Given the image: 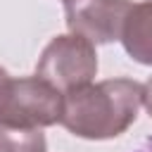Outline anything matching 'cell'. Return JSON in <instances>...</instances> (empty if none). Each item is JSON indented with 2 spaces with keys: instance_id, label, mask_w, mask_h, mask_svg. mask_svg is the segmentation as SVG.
<instances>
[{
  "instance_id": "cell-8",
  "label": "cell",
  "mask_w": 152,
  "mask_h": 152,
  "mask_svg": "<svg viewBox=\"0 0 152 152\" xmlns=\"http://www.w3.org/2000/svg\"><path fill=\"white\" fill-rule=\"evenodd\" d=\"M138 152H152V138H150V140H147V145H145L142 150H138Z\"/></svg>"
},
{
  "instance_id": "cell-6",
  "label": "cell",
  "mask_w": 152,
  "mask_h": 152,
  "mask_svg": "<svg viewBox=\"0 0 152 152\" xmlns=\"http://www.w3.org/2000/svg\"><path fill=\"white\" fill-rule=\"evenodd\" d=\"M0 152H48L40 128H14L0 124Z\"/></svg>"
},
{
  "instance_id": "cell-9",
  "label": "cell",
  "mask_w": 152,
  "mask_h": 152,
  "mask_svg": "<svg viewBox=\"0 0 152 152\" xmlns=\"http://www.w3.org/2000/svg\"><path fill=\"white\" fill-rule=\"evenodd\" d=\"M7 76H10V74H7V71H5V69H2V66H0V83H2V81H5V78H7Z\"/></svg>"
},
{
  "instance_id": "cell-5",
  "label": "cell",
  "mask_w": 152,
  "mask_h": 152,
  "mask_svg": "<svg viewBox=\"0 0 152 152\" xmlns=\"http://www.w3.org/2000/svg\"><path fill=\"white\" fill-rule=\"evenodd\" d=\"M119 40L138 64L152 66V0H140L131 5Z\"/></svg>"
},
{
  "instance_id": "cell-1",
  "label": "cell",
  "mask_w": 152,
  "mask_h": 152,
  "mask_svg": "<svg viewBox=\"0 0 152 152\" xmlns=\"http://www.w3.org/2000/svg\"><path fill=\"white\" fill-rule=\"evenodd\" d=\"M142 107V86L133 78H107L64 93L59 124L86 140L121 135Z\"/></svg>"
},
{
  "instance_id": "cell-7",
  "label": "cell",
  "mask_w": 152,
  "mask_h": 152,
  "mask_svg": "<svg viewBox=\"0 0 152 152\" xmlns=\"http://www.w3.org/2000/svg\"><path fill=\"white\" fill-rule=\"evenodd\" d=\"M142 107H145L147 114L152 116V76H150V81L142 86Z\"/></svg>"
},
{
  "instance_id": "cell-3",
  "label": "cell",
  "mask_w": 152,
  "mask_h": 152,
  "mask_svg": "<svg viewBox=\"0 0 152 152\" xmlns=\"http://www.w3.org/2000/svg\"><path fill=\"white\" fill-rule=\"evenodd\" d=\"M97 74V52L90 40L76 33L55 36L38 57L36 76L55 86L59 93H69L90 83Z\"/></svg>"
},
{
  "instance_id": "cell-4",
  "label": "cell",
  "mask_w": 152,
  "mask_h": 152,
  "mask_svg": "<svg viewBox=\"0 0 152 152\" xmlns=\"http://www.w3.org/2000/svg\"><path fill=\"white\" fill-rule=\"evenodd\" d=\"M131 5V0H64L66 26L93 45L114 43L121 36Z\"/></svg>"
},
{
  "instance_id": "cell-2",
  "label": "cell",
  "mask_w": 152,
  "mask_h": 152,
  "mask_svg": "<svg viewBox=\"0 0 152 152\" xmlns=\"http://www.w3.org/2000/svg\"><path fill=\"white\" fill-rule=\"evenodd\" d=\"M64 93L40 76H7L0 83V124L14 128H45L59 124Z\"/></svg>"
}]
</instances>
